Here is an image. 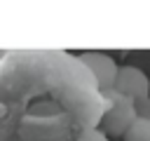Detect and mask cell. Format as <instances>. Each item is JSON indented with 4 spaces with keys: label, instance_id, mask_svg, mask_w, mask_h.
I'll list each match as a JSON object with an SVG mask.
<instances>
[{
    "label": "cell",
    "instance_id": "obj_1",
    "mask_svg": "<svg viewBox=\"0 0 150 141\" xmlns=\"http://www.w3.org/2000/svg\"><path fill=\"white\" fill-rule=\"evenodd\" d=\"M112 89H117V92H122L124 96L131 99L136 118L150 120V80H148V75L141 68H136V66H120Z\"/></svg>",
    "mask_w": 150,
    "mask_h": 141
},
{
    "label": "cell",
    "instance_id": "obj_2",
    "mask_svg": "<svg viewBox=\"0 0 150 141\" xmlns=\"http://www.w3.org/2000/svg\"><path fill=\"white\" fill-rule=\"evenodd\" d=\"M103 101H105L108 108H105V113H103V118H101V127H96V129H101V132L112 141V139H120V136L127 132V127L136 120V110H134L131 99L124 96V94L117 92V89L103 92Z\"/></svg>",
    "mask_w": 150,
    "mask_h": 141
},
{
    "label": "cell",
    "instance_id": "obj_3",
    "mask_svg": "<svg viewBox=\"0 0 150 141\" xmlns=\"http://www.w3.org/2000/svg\"><path fill=\"white\" fill-rule=\"evenodd\" d=\"M77 61L84 66V70L91 73L94 82L98 85L101 94L103 92H110L115 87V78H117V63L110 54H103V52H82L77 56Z\"/></svg>",
    "mask_w": 150,
    "mask_h": 141
},
{
    "label": "cell",
    "instance_id": "obj_4",
    "mask_svg": "<svg viewBox=\"0 0 150 141\" xmlns=\"http://www.w3.org/2000/svg\"><path fill=\"white\" fill-rule=\"evenodd\" d=\"M120 139L122 141H150V120L136 118Z\"/></svg>",
    "mask_w": 150,
    "mask_h": 141
},
{
    "label": "cell",
    "instance_id": "obj_5",
    "mask_svg": "<svg viewBox=\"0 0 150 141\" xmlns=\"http://www.w3.org/2000/svg\"><path fill=\"white\" fill-rule=\"evenodd\" d=\"M75 141H110L101 129H96V127H84L77 136H75Z\"/></svg>",
    "mask_w": 150,
    "mask_h": 141
}]
</instances>
